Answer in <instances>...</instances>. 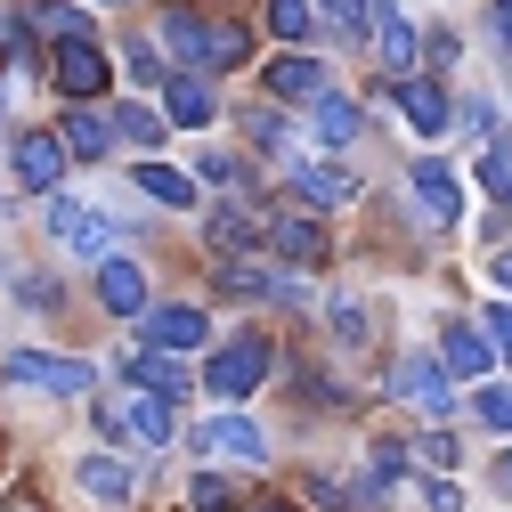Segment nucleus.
<instances>
[{
	"instance_id": "1",
	"label": "nucleus",
	"mask_w": 512,
	"mask_h": 512,
	"mask_svg": "<svg viewBox=\"0 0 512 512\" xmlns=\"http://www.w3.org/2000/svg\"><path fill=\"white\" fill-rule=\"evenodd\" d=\"M163 49L179 57V74L244 66V33H236V25H212V17H196V9H171V17H163Z\"/></svg>"
},
{
	"instance_id": "2",
	"label": "nucleus",
	"mask_w": 512,
	"mask_h": 512,
	"mask_svg": "<svg viewBox=\"0 0 512 512\" xmlns=\"http://www.w3.org/2000/svg\"><path fill=\"white\" fill-rule=\"evenodd\" d=\"M269 334H236V342H220L212 358H204V391L212 399H244V391H261V374H269Z\"/></svg>"
},
{
	"instance_id": "3",
	"label": "nucleus",
	"mask_w": 512,
	"mask_h": 512,
	"mask_svg": "<svg viewBox=\"0 0 512 512\" xmlns=\"http://www.w3.org/2000/svg\"><path fill=\"white\" fill-rule=\"evenodd\" d=\"M98 431H106V439L163 447V439H171V399H163V391H114V399H98Z\"/></svg>"
},
{
	"instance_id": "4",
	"label": "nucleus",
	"mask_w": 512,
	"mask_h": 512,
	"mask_svg": "<svg viewBox=\"0 0 512 512\" xmlns=\"http://www.w3.org/2000/svg\"><path fill=\"white\" fill-rule=\"evenodd\" d=\"M0 374L25 382V391H49V399L90 391V366H82V358H49V350H9V358H0Z\"/></svg>"
},
{
	"instance_id": "5",
	"label": "nucleus",
	"mask_w": 512,
	"mask_h": 512,
	"mask_svg": "<svg viewBox=\"0 0 512 512\" xmlns=\"http://www.w3.org/2000/svg\"><path fill=\"white\" fill-rule=\"evenodd\" d=\"M49 82L82 106V98H98V90L114 82V66H106V49H98V41H57V57H49Z\"/></svg>"
},
{
	"instance_id": "6",
	"label": "nucleus",
	"mask_w": 512,
	"mask_h": 512,
	"mask_svg": "<svg viewBox=\"0 0 512 512\" xmlns=\"http://www.w3.org/2000/svg\"><path fill=\"white\" fill-rule=\"evenodd\" d=\"M49 236L66 244V252H82V261H106V252H114V228L98 212H82L74 196H49Z\"/></svg>"
},
{
	"instance_id": "7",
	"label": "nucleus",
	"mask_w": 512,
	"mask_h": 512,
	"mask_svg": "<svg viewBox=\"0 0 512 512\" xmlns=\"http://www.w3.org/2000/svg\"><path fill=\"white\" fill-rule=\"evenodd\" d=\"M196 456H212V464H261V423H252V415L196 423Z\"/></svg>"
},
{
	"instance_id": "8",
	"label": "nucleus",
	"mask_w": 512,
	"mask_h": 512,
	"mask_svg": "<svg viewBox=\"0 0 512 512\" xmlns=\"http://www.w3.org/2000/svg\"><path fill=\"white\" fill-rule=\"evenodd\" d=\"M204 334H212V317H204L196 301H163V309H147V350H204Z\"/></svg>"
},
{
	"instance_id": "9",
	"label": "nucleus",
	"mask_w": 512,
	"mask_h": 512,
	"mask_svg": "<svg viewBox=\"0 0 512 512\" xmlns=\"http://www.w3.org/2000/svg\"><path fill=\"white\" fill-rule=\"evenodd\" d=\"M57 171H66V139H57V131H25V139H17L25 196H57Z\"/></svg>"
},
{
	"instance_id": "10",
	"label": "nucleus",
	"mask_w": 512,
	"mask_h": 512,
	"mask_svg": "<svg viewBox=\"0 0 512 512\" xmlns=\"http://www.w3.org/2000/svg\"><path fill=\"white\" fill-rule=\"evenodd\" d=\"M399 399H415L423 415H447L456 407V391H447V358H399Z\"/></svg>"
},
{
	"instance_id": "11",
	"label": "nucleus",
	"mask_w": 512,
	"mask_h": 512,
	"mask_svg": "<svg viewBox=\"0 0 512 512\" xmlns=\"http://www.w3.org/2000/svg\"><path fill=\"white\" fill-rule=\"evenodd\" d=\"M366 41H374V57H382V74L407 82V66H415V25L391 9V0H374V33H366Z\"/></svg>"
},
{
	"instance_id": "12",
	"label": "nucleus",
	"mask_w": 512,
	"mask_h": 512,
	"mask_svg": "<svg viewBox=\"0 0 512 512\" xmlns=\"http://www.w3.org/2000/svg\"><path fill=\"white\" fill-rule=\"evenodd\" d=\"M98 301H106L114 317H147V277H139V261H98Z\"/></svg>"
},
{
	"instance_id": "13",
	"label": "nucleus",
	"mask_w": 512,
	"mask_h": 512,
	"mask_svg": "<svg viewBox=\"0 0 512 512\" xmlns=\"http://www.w3.org/2000/svg\"><path fill=\"white\" fill-rule=\"evenodd\" d=\"M293 196H301V212H309V204H350L358 179H350L342 163H293Z\"/></svg>"
},
{
	"instance_id": "14",
	"label": "nucleus",
	"mask_w": 512,
	"mask_h": 512,
	"mask_svg": "<svg viewBox=\"0 0 512 512\" xmlns=\"http://www.w3.org/2000/svg\"><path fill=\"white\" fill-rule=\"evenodd\" d=\"M220 293H236V301H301V285L293 277H269L261 261H220Z\"/></svg>"
},
{
	"instance_id": "15",
	"label": "nucleus",
	"mask_w": 512,
	"mask_h": 512,
	"mask_svg": "<svg viewBox=\"0 0 512 512\" xmlns=\"http://www.w3.org/2000/svg\"><path fill=\"white\" fill-rule=\"evenodd\" d=\"M131 374L147 382V391H163V399L204 391V374H187V366H179V350H139V358H131Z\"/></svg>"
},
{
	"instance_id": "16",
	"label": "nucleus",
	"mask_w": 512,
	"mask_h": 512,
	"mask_svg": "<svg viewBox=\"0 0 512 512\" xmlns=\"http://www.w3.org/2000/svg\"><path fill=\"white\" fill-rule=\"evenodd\" d=\"M309 131H317V147H350V139L366 131V114H358L350 98L326 90V98H309Z\"/></svg>"
},
{
	"instance_id": "17",
	"label": "nucleus",
	"mask_w": 512,
	"mask_h": 512,
	"mask_svg": "<svg viewBox=\"0 0 512 512\" xmlns=\"http://www.w3.org/2000/svg\"><path fill=\"white\" fill-rule=\"evenodd\" d=\"M415 204L447 228V220H456L464 212V187H456V171H439V163H415Z\"/></svg>"
},
{
	"instance_id": "18",
	"label": "nucleus",
	"mask_w": 512,
	"mask_h": 512,
	"mask_svg": "<svg viewBox=\"0 0 512 512\" xmlns=\"http://www.w3.org/2000/svg\"><path fill=\"white\" fill-rule=\"evenodd\" d=\"M269 90H277V98H326V66L301 57V49H285L277 66H269Z\"/></svg>"
},
{
	"instance_id": "19",
	"label": "nucleus",
	"mask_w": 512,
	"mask_h": 512,
	"mask_svg": "<svg viewBox=\"0 0 512 512\" xmlns=\"http://www.w3.org/2000/svg\"><path fill=\"white\" fill-rule=\"evenodd\" d=\"M391 98H399V114L415 122V131H447V90H431V82H391Z\"/></svg>"
},
{
	"instance_id": "20",
	"label": "nucleus",
	"mask_w": 512,
	"mask_h": 512,
	"mask_svg": "<svg viewBox=\"0 0 512 512\" xmlns=\"http://www.w3.org/2000/svg\"><path fill=\"white\" fill-rule=\"evenodd\" d=\"M57 139H66V155H82V163H98V155L114 147V122H98L90 106H74L66 122H57Z\"/></svg>"
},
{
	"instance_id": "21",
	"label": "nucleus",
	"mask_w": 512,
	"mask_h": 512,
	"mask_svg": "<svg viewBox=\"0 0 512 512\" xmlns=\"http://www.w3.org/2000/svg\"><path fill=\"white\" fill-rule=\"evenodd\" d=\"M439 358H447V374H488L496 342H488V334H472V326H447V334H439Z\"/></svg>"
},
{
	"instance_id": "22",
	"label": "nucleus",
	"mask_w": 512,
	"mask_h": 512,
	"mask_svg": "<svg viewBox=\"0 0 512 512\" xmlns=\"http://www.w3.org/2000/svg\"><path fill=\"white\" fill-rule=\"evenodd\" d=\"M74 480H82L98 504H131V488H139V480H131V464H114V456H82V472H74Z\"/></svg>"
},
{
	"instance_id": "23",
	"label": "nucleus",
	"mask_w": 512,
	"mask_h": 512,
	"mask_svg": "<svg viewBox=\"0 0 512 512\" xmlns=\"http://www.w3.org/2000/svg\"><path fill=\"white\" fill-rule=\"evenodd\" d=\"M269 244L285 252V261H326V236H317V220H309V212H285V220L269 228Z\"/></svg>"
},
{
	"instance_id": "24",
	"label": "nucleus",
	"mask_w": 512,
	"mask_h": 512,
	"mask_svg": "<svg viewBox=\"0 0 512 512\" xmlns=\"http://www.w3.org/2000/svg\"><path fill=\"white\" fill-rule=\"evenodd\" d=\"M131 179H139V196H155V204H179V212L196 204V179H187V171H171V163H139Z\"/></svg>"
},
{
	"instance_id": "25",
	"label": "nucleus",
	"mask_w": 512,
	"mask_h": 512,
	"mask_svg": "<svg viewBox=\"0 0 512 512\" xmlns=\"http://www.w3.org/2000/svg\"><path fill=\"white\" fill-rule=\"evenodd\" d=\"M163 106H171V122H179V131H196V122H212V90H204V74H179V82L163 90Z\"/></svg>"
},
{
	"instance_id": "26",
	"label": "nucleus",
	"mask_w": 512,
	"mask_h": 512,
	"mask_svg": "<svg viewBox=\"0 0 512 512\" xmlns=\"http://www.w3.org/2000/svg\"><path fill=\"white\" fill-rule=\"evenodd\" d=\"M114 139L155 147V139H163V114H155V106H114Z\"/></svg>"
},
{
	"instance_id": "27",
	"label": "nucleus",
	"mask_w": 512,
	"mask_h": 512,
	"mask_svg": "<svg viewBox=\"0 0 512 512\" xmlns=\"http://www.w3.org/2000/svg\"><path fill=\"white\" fill-rule=\"evenodd\" d=\"M252 236H261V228H252V212H236V204H220V212H212V244L228 252V261H236V252H244Z\"/></svg>"
},
{
	"instance_id": "28",
	"label": "nucleus",
	"mask_w": 512,
	"mask_h": 512,
	"mask_svg": "<svg viewBox=\"0 0 512 512\" xmlns=\"http://www.w3.org/2000/svg\"><path fill=\"white\" fill-rule=\"evenodd\" d=\"M244 131H252V147H261V155H293V131H285L269 106H252V114H244Z\"/></svg>"
},
{
	"instance_id": "29",
	"label": "nucleus",
	"mask_w": 512,
	"mask_h": 512,
	"mask_svg": "<svg viewBox=\"0 0 512 512\" xmlns=\"http://www.w3.org/2000/svg\"><path fill=\"white\" fill-rule=\"evenodd\" d=\"M33 25H41L49 41H90V25H82V9H49V0H33Z\"/></svg>"
},
{
	"instance_id": "30",
	"label": "nucleus",
	"mask_w": 512,
	"mask_h": 512,
	"mask_svg": "<svg viewBox=\"0 0 512 512\" xmlns=\"http://www.w3.org/2000/svg\"><path fill=\"white\" fill-rule=\"evenodd\" d=\"M309 9H317V0H269V33L277 41H301L309 33Z\"/></svg>"
},
{
	"instance_id": "31",
	"label": "nucleus",
	"mask_w": 512,
	"mask_h": 512,
	"mask_svg": "<svg viewBox=\"0 0 512 512\" xmlns=\"http://www.w3.org/2000/svg\"><path fill=\"white\" fill-rule=\"evenodd\" d=\"M317 9H326V17L342 25V33H358V41L374 33V0H317Z\"/></svg>"
},
{
	"instance_id": "32",
	"label": "nucleus",
	"mask_w": 512,
	"mask_h": 512,
	"mask_svg": "<svg viewBox=\"0 0 512 512\" xmlns=\"http://www.w3.org/2000/svg\"><path fill=\"white\" fill-rule=\"evenodd\" d=\"M480 187L512 204V147H488V155H480Z\"/></svg>"
},
{
	"instance_id": "33",
	"label": "nucleus",
	"mask_w": 512,
	"mask_h": 512,
	"mask_svg": "<svg viewBox=\"0 0 512 512\" xmlns=\"http://www.w3.org/2000/svg\"><path fill=\"white\" fill-rule=\"evenodd\" d=\"M399 472H407V447H374L366 456V488H399Z\"/></svg>"
},
{
	"instance_id": "34",
	"label": "nucleus",
	"mask_w": 512,
	"mask_h": 512,
	"mask_svg": "<svg viewBox=\"0 0 512 512\" xmlns=\"http://www.w3.org/2000/svg\"><path fill=\"white\" fill-rule=\"evenodd\" d=\"M472 407H480V423H488V431H512V382H496V391H480Z\"/></svg>"
},
{
	"instance_id": "35",
	"label": "nucleus",
	"mask_w": 512,
	"mask_h": 512,
	"mask_svg": "<svg viewBox=\"0 0 512 512\" xmlns=\"http://www.w3.org/2000/svg\"><path fill=\"white\" fill-rule=\"evenodd\" d=\"M480 326H488V342H496V350H504V366H512V301H504V293H496V309L480 317Z\"/></svg>"
},
{
	"instance_id": "36",
	"label": "nucleus",
	"mask_w": 512,
	"mask_h": 512,
	"mask_svg": "<svg viewBox=\"0 0 512 512\" xmlns=\"http://www.w3.org/2000/svg\"><path fill=\"white\" fill-rule=\"evenodd\" d=\"M334 334H342V342H366V309H358L350 293L334 301Z\"/></svg>"
},
{
	"instance_id": "37",
	"label": "nucleus",
	"mask_w": 512,
	"mask_h": 512,
	"mask_svg": "<svg viewBox=\"0 0 512 512\" xmlns=\"http://www.w3.org/2000/svg\"><path fill=\"white\" fill-rule=\"evenodd\" d=\"M122 66H131V82H155L163 66H155V41H131V49H122Z\"/></svg>"
},
{
	"instance_id": "38",
	"label": "nucleus",
	"mask_w": 512,
	"mask_h": 512,
	"mask_svg": "<svg viewBox=\"0 0 512 512\" xmlns=\"http://www.w3.org/2000/svg\"><path fill=\"white\" fill-rule=\"evenodd\" d=\"M423 504H431V512H464V488H456V480H431Z\"/></svg>"
},
{
	"instance_id": "39",
	"label": "nucleus",
	"mask_w": 512,
	"mask_h": 512,
	"mask_svg": "<svg viewBox=\"0 0 512 512\" xmlns=\"http://www.w3.org/2000/svg\"><path fill=\"white\" fill-rule=\"evenodd\" d=\"M187 504H196V512H220V504H228V488H220V480H196V488H187Z\"/></svg>"
},
{
	"instance_id": "40",
	"label": "nucleus",
	"mask_w": 512,
	"mask_h": 512,
	"mask_svg": "<svg viewBox=\"0 0 512 512\" xmlns=\"http://www.w3.org/2000/svg\"><path fill=\"white\" fill-rule=\"evenodd\" d=\"M488 33H496V49H512V0H496V9H488Z\"/></svg>"
},
{
	"instance_id": "41",
	"label": "nucleus",
	"mask_w": 512,
	"mask_h": 512,
	"mask_svg": "<svg viewBox=\"0 0 512 512\" xmlns=\"http://www.w3.org/2000/svg\"><path fill=\"white\" fill-rule=\"evenodd\" d=\"M488 277H496V293H512V252H496V261H488Z\"/></svg>"
},
{
	"instance_id": "42",
	"label": "nucleus",
	"mask_w": 512,
	"mask_h": 512,
	"mask_svg": "<svg viewBox=\"0 0 512 512\" xmlns=\"http://www.w3.org/2000/svg\"><path fill=\"white\" fill-rule=\"evenodd\" d=\"M252 512H293V504H252Z\"/></svg>"
},
{
	"instance_id": "43",
	"label": "nucleus",
	"mask_w": 512,
	"mask_h": 512,
	"mask_svg": "<svg viewBox=\"0 0 512 512\" xmlns=\"http://www.w3.org/2000/svg\"><path fill=\"white\" fill-rule=\"evenodd\" d=\"M504 480H512V447H504Z\"/></svg>"
}]
</instances>
